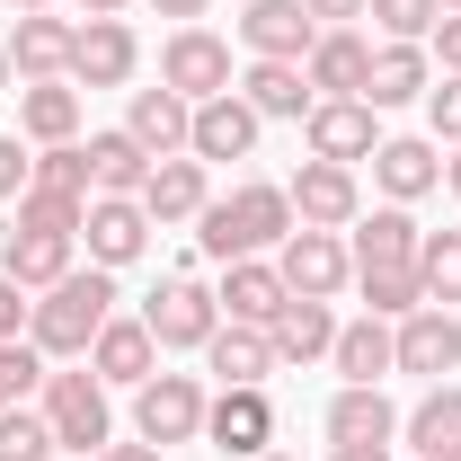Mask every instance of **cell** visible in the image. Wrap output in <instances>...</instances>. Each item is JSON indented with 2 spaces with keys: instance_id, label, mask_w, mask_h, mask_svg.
I'll use <instances>...</instances> for the list:
<instances>
[{
  "instance_id": "cell-44",
  "label": "cell",
  "mask_w": 461,
  "mask_h": 461,
  "mask_svg": "<svg viewBox=\"0 0 461 461\" xmlns=\"http://www.w3.org/2000/svg\"><path fill=\"white\" fill-rule=\"evenodd\" d=\"M151 9H160V18H177V27H204V9H213V0H151Z\"/></svg>"
},
{
  "instance_id": "cell-39",
  "label": "cell",
  "mask_w": 461,
  "mask_h": 461,
  "mask_svg": "<svg viewBox=\"0 0 461 461\" xmlns=\"http://www.w3.org/2000/svg\"><path fill=\"white\" fill-rule=\"evenodd\" d=\"M426 124H435V142H461V71H444L426 89Z\"/></svg>"
},
{
  "instance_id": "cell-53",
  "label": "cell",
  "mask_w": 461,
  "mask_h": 461,
  "mask_svg": "<svg viewBox=\"0 0 461 461\" xmlns=\"http://www.w3.org/2000/svg\"><path fill=\"white\" fill-rule=\"evenodd\" d=\"M0 408H18V400H9V391H0Z\"/></svg>"
},
{
  "instance_id": "cell-38",
  "label": "cell",
  "mask_w": 461,
  "mask_h": 461,
  "mask_svg": "<svg viewBox=\"0 0 461 461\" xmlns=\"http://www.w3.org/2000/svg\"><path fill=\"white\" fill-rule=\"evenodd\" d=\"M27 186H54V195H89V142H45Z\"/></svg>"
},
{
  "instance_id": "cell-28",
  "label": "cell",
  "mask_w": 461,
  "mask_h": 461,
  "mask_svg": "<svg viewBox=\"0 0 461 461\" xmlns=\"http://www.w3.org/2000/svg\"><path fill=\"white\" fill-rule=\"evenodd\" d=\"M18 133L45 151V142H80V89L71 80H27L18 89Z\"/></svg>"
},
{
  "instance_id": "cell-36",
  "label": "cell",
  "mask_w": 461,
  "mask_h": 461,
  "mask_svg": "<svg viewBox=\"0 0 461 461\" xmlns=\"http://www.w3.org/2000/svg\"><path fill=\"white\" fill-rule=\"evenodd\" d=\"M62 444H54V426H45V408H0V461H54Z\"/></svg>"
},
{
  "instance_id": "cell-25",
  "label": "cell",
  "mask_w": 461,
  "mask_h": 461,
  "mask_svg": "<svg viewBox=\"0 0 461 461\" xmlns=\"http://www.w3.org/2000/svg\"><path fill=\"white\" fill-rule=\"evenodd\" d=\"M391 435H400V408L382 382H346L329 400V444H391Z\"/></svg>"
},
{
  "instance_id": "cell-13",
  "label": "cell",
  "mask_w": 461,
  "mask_h": 461,
  "mask_svg": "<svg viewBox=\"0 0 461 461\" xmlns=\"http://www.w3.org/2000/svg\"><path fill=\"white\" fill-rule=\"evenodd\" d=\"M258 133H267V115L249 107L240 89H222V98H204V107H195V124H186V151L213 169V160H249V151H258Z\"/></svg>"
},
{
  "instance_id": "cell-47",
  "label": "cell",
  "mask_w": 461,
  "mask_h": 461,
  "mask_svg": "<svg viewBox=\"0 0 461 461\" xmlns=\"http://www.w3.org/2000/svg\"><path fill=\"white\" fill-rule=\"evenodd\" d=\"M133 0H80V18H124Z\"/></svg>"
},
{
  "instance_id": "cell-21",
  "label": "cell",
  "mask_w": 461,
  "mask_h": 461,
  "mask_svg": "<svg viewBox=\"0 0 461 461\" xmlns=\"http://www.w3.org/2000/svg\"><path fill=\"white\" fill-rule=\"evenodd\" d=\"M213 302H222V320H240V329H276V311H285L293 293H285V276H276V258H230Z\"/></svg>"
},
{
  "instance_id": "cell-3",
  "label": "cell",
  "mask_w": 461,
  "mask_h": 461,
  "mask_svg": "<svg viewBox=\"0 0 461 461\" xmlns=\"http://www.w3.org/2000/svg\"><path fill=\"white\" fill-rule=\"evenodd\" d=\"M115 320V276L107 267H71L62 285L36 293V311H27V338H36V355L45 364H80L89 346H98V329Z\"/></svg>"
},
{
  "instance_id": "cell-50",
  "label": "cell",
  "mask_w": 461,
  "mask_h": 461,
  "mask_svg": "<svg viewBox=\"0 0 461 461\" xmlns=\"http://www.w3.org/2000/svg\"><path fill=\"white\" fill-rule=\"evenodd\" d=\"M9 9H18V18H27V9H54V0H9Z\"/></svg>"
},
{
  "instance_id": "cell-32",
  "label": "cell",
  "mask_w": 461,
  "mask_h": 461,
  "mask_svg": "<svg viewBox=\"0 0 461 461\" xmlns=\"http://www.w3.org/2000/svg\"><path fill=\"white\" fill-rule=\"evenodd\" d=\"M240 98L267 115V124H276V115L302 124V115L320 107V98H311V80H302V62H249V71H240Z\"/></svg>"
},
{
  "instance_id": "cell-2",
  "label": "cell",
  "mask_w": 461,
  "mask_h": 461,
  "mask_svg": "<svg viewBox=\"0 0 461 461\" xmlns=\"http://www.w3.org/2000/svg\"><path fill=\"white\" fill-rule=\"evenodd\" d=\"M293 195L285 186H267V177H249V186H230V195H213L204 213H195V249L213 258V267H230V258H276L293 240Z\"/></svg>"
},
{
  "instance_id": "cell-6",
  "label": "cell",
  "mask_w": 461,
  "mask_h": 461,
  "mask_svg": "<svg viewBox=\"0 0 461 461\" xmlns=\"http://www.w3.org/2000/svg\"><path fill=\"white\" fill-rule=\"evenodd\" d=\"M204 408H213V391L195 373H151L133 391V435L142 444H195L204 435Z\"/></svg>"
},
{
  "instance_id": "cell-51",
  "label": "cell",
  "mask_w": 461,
  "mask_h": 461,
  "mask_svg": "<svg viewBox=\"0 0 461 461\" xmlns=\"http://www.w3.org/2000/svg\"><path fill=\"white\" fill-rule=\"evenodd\" d=\"M258 461H293V453H258Z\"/></svg>"
},
{
  "instance_id": "cell-42",
  "label": "cell",
  "mask_w": 461,
  "mask_h": 461,
  "mask_svg": "<svg viewBox=\"0 0 461 461\" xmlns=\"http://www.w3.org/2000/svg\"><path fill=\"white\" fill-rule=\"evenodd\" d=\"M426 54L444 62V71H461V9H453V18H435V36H426Z\"/></svg>"
},
{
  "instance_id": "cell-24",
  "label": "cell",
  "mask_w": 461,
  "mask_h": 461,
  "mask_svg": "<svg viewBox=\"0 0 461 461\" xmlns=\"http://www.w3.org/2000/svg\"><path fill=\"white\" fill-rule=\"evenodd\" d=\"M80 240H54V230H0V276L18 293H45V285H62L80 258H71Z\"/></svg>"
},
{
  "instance_id": "cell-15",
  "label": "cell",
  "mask_w": 461,
  "mask_h": 461,
  "mask_svg": "<svg viewBox=\"0 0 461 461\" xmlns=\"http://www.w3.org/2000/svg\"><path fill=\"white\" fill-rule=\"evenodd\" d=\"M302 80H311V98H364V80H373V36H364V27H320V45L302 54Z\"/></svg>"
},
{
  "instance_id": "cell-48",
  "label": "cell",
  "mask_w": 461,
  "mask_h": 461,
  "mask_svg": "<svg viewBox=\"0 0 461 461\" xmlns=\"http://www.w3.org/2000/svg\"><path fill=\"white\" fill-rule=\"evenodd\" d=\"M444 186H453V195H461V142H453V160H444Z\"/></svg>"
},
{
  "instance_id": "cell-11",
  "label": "cell",
  "mask_w": 461,
  "mask_h": 461,
  "mask_svg": "<svg viewBox=\"0 0 461 461\" xmlns=\"http://www.w3.org/2000/svg\"><path fill=\"white\" fill-rule=\"evenodd\" d=\"M142 71V36L124 18H80V45H71V89H124Z\"/></svg>"
},
{
  "instance_id": "cell-1",
  "label": "cell",
  "mask_w": 461,
  "mask_h": 461,
  "mask_svg": "<svg viewBox=\"0 0 461 461\" xmlns=\"http://www.w3.org/2000/svg\"><path fill=\"white\" fill-rule=\"evenodd\" d=\"M417 213L408 204H373V213H355L346 230V258H355V293H364V311L373 320H408L426 285H417Z\"/></svg>"
},
{
  "instance_id": "cell-30",
  "label": "cell",
  "mask_w": 461,
  "mask_h": 461,
  "mask_svg": "<svg viewBox=\"0 0 461 461\" xmlns=\"http://www.w3.org/2000/svg\"><path fill=\"white\" fill-rule=\"evenodd\" d=\"M400 435H408L417 461H453V444H461V382H435V391L400 417Z\"/></svg>"
},
{
  "instance_id": "cell-26",
  "label": "cell",
  "mask_w": 461,
  "mask_h": 461,
  "mask_svg": "<svg viewBox=\"0 0 461 461\" xmlns=\"http://www.w3.org/2000/svg\"><path fill=\"white\" fill-rule=\"evenodd\" d=\"M435 89V54L426 45H373V80H364V107H408V98H426Z\"/></svg>"
},
{
  "instance_id": "cell-31",
  "label": "cell",
  "mask_w": 461,
  "mask_h": 461,
  "mask_svg": "<svg viewBox=\"0 0 461 461\" xmlns=\"http://www.w3.org/2000/svg\"><path fill=\"white\" fill-rule=\"evenodd\" d=\"M329 364H338L346 382H382V373H400V346H391V320H338V346H329Z\"/></svg>"
},
{
  "instance_id": "cell-9",
  "label": "cell",
  "mask_w": 461,
  "mask_h": 461,
  "mask_svg": "<svg viewBox=\"0 0 461 461\" xmlns=\"http://www.w3.org/2000/svg\"><path fill=\"white\" fill-rule=\"evenodd\" d=\"M373 115H382V107H364V98H320V107L302 115L311 160H338V169L373 160V151H382V124H373Z\"/></svg>"
},
{
  "instance_id": "cell-16",
  "label": "cell",
  "mask_w": 461,
  "mask_h": 461,
  "mask_svg": "<svg viewBox=\"0 0 461 461\" xmlns=\"http://www.w3.org/2000/svg\"><path fill=\"white\" fill-rule=\"evenodd\" d=\"M204 444H222L230 461L276 453V400H267V391H213V408H204Z\"/></svg>"
},
{
  "instance_id": "cell-49",
  "label": "cell",
  "mask_w": 461,
  "mask_h": 461,
  "mask_svg": "<svg viewBox=\"0 0 461 461\" xmlns=\"http://www.w3.org/2000/svg\"><path fill=\"white\" fill-rule=\"evenodd\" d=\"M9 89H18V71H9V45H0V98H9Z\"/></svg>"
},
{
  "instance_id": "cell-37",
  "label": "cell",
  "mask_w": 461,
  "mask_h": 461,
  "mask_svg": "<svg viewBox=\"0 0 461 461\" xmlns=\"http://www.w3.org/2000/svg\"><path fill=\"white\" fill-rule=\"evenodd\" d=\"M364 18H373L391 45H426L435 18H444V0H364Z\"/></svg>"
},
{
  "instance_id": "cell-23",
  "label": "cell",
  "mask_w": 461,
  "mask_h": 461,
  "mask_svg": "<svg viewBox=\"0 0 461 461\" xmlns=\"http://www.w3.org/2000/svg\"><path fill=\"white\" fill-rule=\"evenodd\" d=\"M204 373H222V391H267L285 364H276L267 329H240V320H222V329L204 338Z\"/></svg>"
},
{
  "instance_id": "cell-52",
  "label": "cell",
  "mask_w": 461,
  "mask_h": 461,
  "mask_svg": "<svg viewBox=\"0 0 461 461\" xmlns=\"http://www.w3.org/2000/svg\"><path fill=\"white\" fill-rule=\"evenodd\" d=\"M453 9H461V0H444V18H453Z\"/></svg>"
},
{
  "instance_id": "cell-34",
  "label": "cell",
  "mask_w": 461,
  "mask_h": 461,
  "mask_svg": "<svg viewBox=\"0 0 461 461\" xmlns=\"http://www.w3.org/2000/svg\"><path fill=\"white\" fill-rule=\"evenodd\" d=\"M89 222V195H54V186H27L18 204H9V230H54V240H80Z\"/></svg>"
},
{
  "instance_id": "cell-46",
  "label": "cell",
  "mask_w": 461,
  "mask_h": 461,
  "mask_svg": "<svg viewBox=\"0 0 461 461\" xmlns=\"http://www.w3.org/2000/svg\"><path fill=\"white\" fill-rule=\"evenodd\" d=\"M98 461H160V444H142V435H133V444H107Z\"/></svg>"
},
{
  "instance_id": "cell-14",
  "label": "cell",
  "mask_w": 461,
  "mask_h": 461,
  "mask_svg": "<svg viewBox=\"0 0 461 461\" xmlns=\"http://www.w3.org/2000/svg\"><path fill=\"white\" fill-rule=\"evenodd\" d=\"M80 364H89V373H98V382H107V391H142V382H151V373H160V338H151V329H142V311H133V320H124V311H115L107 329H98V346H89V355H80Z\"/></svg>"
},
{
  "instance_id": "cell-18",
  "label": "cell",
  "mask_w": 461,
  "mask_h": 461,
  "mask_svg": "<svg viewBox=\"0 0 461 461\" xmlns=\"http://www.w3.org/2000/svg\"><path fill=\"white\" fill-rule=\"evenodd\" d=\"M391 346H400V373L444 382V373L461 364V320H453V311H435V302H417L408 320H391Z\"/></svg>"
},
{
  "instance_id": "cell-7",
  "label": "cell",
  "mask_w": 461,
  "mask_h": 461,
  "mask_svg": "<svg viewBox=\"0 0 461 461\" xmlns=\"http://www.w3.org/2000/svg\"><path fill=\"white\" fill-rule=\"evenodd\" d=\"M160 89H177L186 107H204V98L240 89V71H230V45L213 36V27H177L169 45H160Z\"/></svg>"
},
{
  "instance_id": "cell-5",
  "label": "cell",
  "mask_w": 461,
  "mask_h": 461,
  "mask_svg": "<svg viewBox=\"0 0 461 461\" xmlns=\"http://www.w3.org/2000/svg\"><path fill=\"white\" fill-rule=\"evenodd\" d=\"M142 329L160 338V355H204V338L222 329V302L195 276H160V293L142 302Z\"/></svg>"
},
{
  "instance_id": "cell-8",
  "label": "cell",
  "mask_w": 461,
  "mask_h": 461,
  "mask_svg": "<svg viewBox=\"0 0 461 461\" xmlns=\"http://www.w3.org/2000/svg\"><path fill=\"white\" fill-rule=\"evenodd\" d=\"M276 276H285V293H302V302H338V293L355 285L346 230H293L285 249H276Z\"/></svg>"
},
{
  "instance_id": "cell-54",
  "label": "cell",
  "mask_w": 461,
  "mask_h": 461,
  "mask_svg": "<svg viewBox=\"0 0 461 461\" xmlns=\"http://www.w3.org/2000/svg\"><path fill=\"white\" fill-rule=\"evenodd\" d=\"M453 461H461V444H453Z\"/></svg>"
},
{
  "instance_id": "cell-22",
  "label": "cell",
  "mask_w": 461,
  "mask_h": 461,
  "mask_svg": "<svg viewBox=\"0 0 461 461\" xmlns=\"http://www.w3.org/2000/svg\"><path fill=\"white\" fill-rule=\"evenodd\" d=\"M373 186H382V204H417V195H435V186H444L435 142H426V133H382V151H373Z\"/></svg>"
},
{
  "instance_id": "cell-10",
  "label": "cell",
  "mask_w": 461,
  "mask_h": 461,
  "mask_svg": "<svg viewBox=\"0 0 461 461\" xmlns=\"http://www.w3.org/2000/svg\"><path fill=\"white\" fill-rule=\"evenodd\" d=\"M285 195H293V222L302 230H355V213H364V186L338 160H302Z\"/></svg>"
},
{
  "instance_id": "cell-40",
  "label": "cell",
  "mask_w": 461,
  "mask_h": 461,
  "mask_svg": "<svg viewBox=\"0 0 461 461\" xmlns=\"http://www.w3.org/2000/svg\"><path fill=\"white\" fill-rule=\"evenodd\" d=\"M27 177H36L27 133H0V204H18V195H27Z\"/></svg>"
},
{
  "instance_id": "cell-35",
  "label": "cell",
  "mask_w": 461,
  "mask_h": 461,
  "mask_svg": "<svg viewBox=\"0 0 461 461\" xmlns=\"http://www.w3.org/2000/svg\"><path fill=\"white\" fill-rule=\"evenodd\" d=\"M417 285L435 311H461V230H426L417 240Z\"/></svg>"
},
{
  "instance_id": "cell-29",
  "label": "cell",
  "mask_w": 461,
  "mask_h": 461,
  "mask_svg": "<svg viewBox=\"0 0 461 461\" xmlns=\"http://www.w3.org/2000/svg\"><path fill=\"white\" fill-rule=\"evenodd\" d=\"M267 346H276V364H320V355L338 346V311L293 293L285 311H276V329H267Z\"/></svg>"
},
{
  "instance_id": "cell-41",
  "label": "cell",
  "mask_w": 461,
  "mask_h": 461,
  "mask_svg": "<svg viewBox=\"0 0 461 461\" xmlns=\"http://www.w3.org/2000/svg\"><path fill=\"white\" fill-rule=\"evenodd\" d=\"M27 311H36V302H27V293L0 276V346H9V338H27Z\"/></svg>"
},
{
  "instance_id": "cell-19",
  "label": "cell",
  "mask_w": 461,
  "mask_h": 461,
  "mask_svg": "<svg viewBox=\"0 0 461 461\" xmlns=\"http://www.w3.org/2000/svg\"><path fill=\"white\" fill-rule=\"evenodd\" d=\"M240 45H249V62H302L311 45H320V18H311L302 0H249Z\"/></svg>"
},
{
  "instance_id": "cell-43",
  "label": "cell",
  "mask_w": 461,
  "mask_h": 461,
  "mask_svg": "<svg viewBox=\"0 0 461 461\" xmlns=\"http://www.w3.org/2000/svg\"><path fill=\"white\" fill-rule=\"evenodd\" d=\"M302 9H311L320 27H355V18H364V0H302Z\"/></svg>"
},
{
  "instance_id": "cell-12",
  "label": "cell",
  "mask_w": 461,
  "mask_h": 461,
  "mask_svg": "<svg viewBox=\"0 0 461 461\" xmlns=\"http://www.w3.org/2000/svg\"><path fill=\"white\" fill-rule=\"evenodd\" d=\"M80 240H89V267L124 276V267L151 249V213H142V195H89V222H80Z\"/></svg>"
},
{
  "instance_id": "cell-27",
  "label": "cell",
  "mask_w": 461,
  "mask_h": 461,
  "mask_svg": "<svg viewBox=\"0 0 461 461\" xmlns=\"http://www.w3.org/2000/svg\"><path fill=\"white\" fill-rule=\"evenodd\" d=\"M186 124H195V107H186L177 89H133V107H124V133H133L151 160H177V151H186Z\"/></svg>"
},
{
  "instance_id": "cell-33",
  "label": "cell",
  "mask_w": 461,
  "mask_h": 461,
  "mask_svg": "<svg viewBox=\"0 0 461 461\" xmlns=\"http://www.w3.org/2000/svg\"><path fill=\"white\" fill-rule=\"evenodd\" d=\"M151 177V151L115 124V133H89V195H142Z\"/></svg>"
},
{
  "instance_id": "cell-20",
  "label": "cell",
  "mask_w": 461,
  "mask_h": 461,
  "mask_svg": "<svg viewBox=\"0 0 461 461\" xmlns=\"http://www.w3.org/2000/svg\"><path fill=\"white\" fill-rule=\"evenodd\" d=\"M0 45H9V71H18V80H71V45H80V27L54 18V9H27Z\"/></svg>"
},
{
  "instance_id": "cell-17",
  "label": "cell",
  "mask_w": 461,
  "mask_h": 461,
  "mask_svg": "<svg viewBox=\"0 0 461 461\" xmlns=\"http://www.w3.org/2000/svg\"><path fill=\"white\" fill-rule=\"evenodd\" d=\"M204 204H213V169H204L195 151H177V160H151V177H142V213H151V230L195 222Z\"/></svg>"
},
{
  "instance_id": "cell-4",
  "label": "cell",
  "mask_w": 461,
  "mask_h": 461,
  "mask_svg": "<svg viewBox=\"0 0 461 461\" xmlns=\"http://www.w3.org/2000/svg\"><path fill=\"white\" fill-rule=\"evenodd\" d=\"M36 408H45V426H54L62 453H107L115 444V408H107V382L89 373V364H54L45 373V391H36Z\"/></svg>"
},
{
  "instance_id": "cell-45",
  "label": "cell",
  "mask_w": 461,
  "mask_h": 461,
  "mask_svg": "<svg viewBox=\"0 0 461 461\" xmlns=\"http://www.w3.org/2000/svg\"><path fill=\"white\" fill-rule=\"evenodd\" d=\"M329 461H391V444H329Z\"/></svg>"
}]
</instances>
